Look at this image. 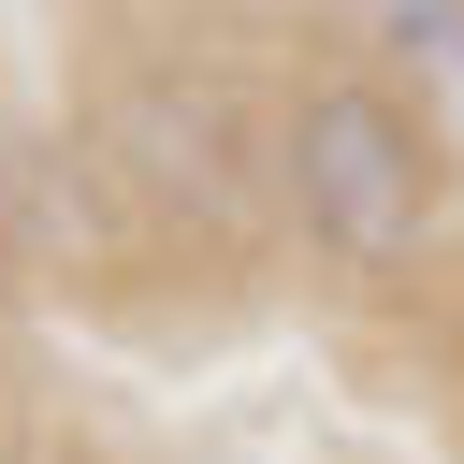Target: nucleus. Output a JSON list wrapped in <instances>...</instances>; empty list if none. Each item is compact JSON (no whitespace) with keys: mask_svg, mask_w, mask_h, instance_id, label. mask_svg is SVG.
<instances>
[{"mask_svg":"<svg viewBox=\"0 0 464 464\" xmlns=\"http://www.w3.org/2000/svg\"><path fill=\"white\" fill-rule=\"evenodd\" d=\"M276 174H290L304 232L348 246V261H406L420 218H435V145H420L406 102H377L362 72H319V87L276 116Z\"/></svg>","mask_w":464,"mask_h":464,"instance_id":"1","label":"nucleus"},{"mask_svg":"<svg viewBox=\"0 0 464 464\" xmlns=\"http://www.w3.org/2000/svg\"><path fill=\"white\" fill-rule=\"evenodd\" d=\"M116 160H130L174 218H218V232L261 203V145L232 130V87H218V72H130V87H116Z\"/></svg>","mask_w":464,"mask_h":464,"instance_id":"2","label":"nucleus"}]
</instances>
